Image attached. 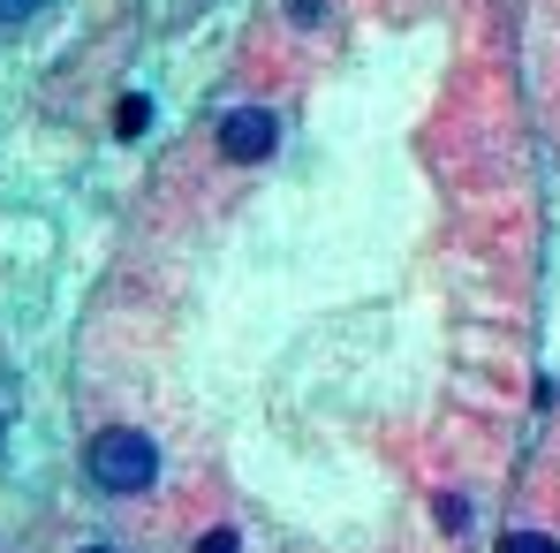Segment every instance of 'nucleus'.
<instances>
[{
    "instance_id": "1",
    "label": "nucleus",
    "mask_w": 560,
    "mask_h": 553,
    "mask_svg": "<svg viewBox=\"0 0 560 553\" xmlns=\"http://www.w3.org/2000/svg\"><path fill=\"white\" fill-rule=\"evenodd\" d=\"M84 470H92L98 493L129 500V493H144V485L160 477V448H152V433H137V425H106L92 448H84Z\"/></svg>"
},
{
    "instance_id": "2",
    "label": "nucleus",
    "mask_w": 560,
    "mask_h": 553,
    "mask_svg": "<svg viewBox=\"0 0 560 553\" xmlns=\"http://www.w3.org/2000/svg\"><path fill=\"white\" fill-rule=\"evenodd\" d=\"M273 145H280V122H273V106H235V114L220 122V160H235V168L266 160Z\"/></svg>"
},
{
    "instance_id": "3",
    "label": "nucleus",
    "mask_w": 560,
    "mask_h": 553,
    "mask_svg": "<svg viewBox=\"0 0 560 553\" xmlns=\"http://www.w3.org/2000/svg\"><path fill=\"white\" fill-rule=\"evenodd\" d=\"M114 122H121V137H137V129L152 122V106H144V99H121V106H114Z\"/></svg>"
},
{
    "instance_id": "4",
    "label": "nucleus",
    "mask_w": 560,
    "mask_h": 553,
    "mask_svg": "<svg viewBox=\"0 0 560 553\" xmlns=\"http://www.w3.org/2000/svg\"><path fill=\"white\" fill-rule=\"evenodd\" d=\"M500 553H560V546H553V539H546V531H515V539H508V546H500Z\"/></svg>"
},
{
    "instance_id": "5",
    "label": "nucleus",
    "mask_w": 560,
    "mask_h": 553,
    "mask_svg": "<svg viewBox=\"0 0 560 553\" xmlns=\"http://www.w3.org/2000/svg\"><path fill=\"white\" fill-rule=\"evenodd\" d=\"M197 553H235V531H212V539H205Z\"/></svg>"
},
{
    "instance_id": "6",
    "label": "nucleus",
    "mask_w": 560,
    "mask_h": 553,
    "mask_svg": "<svg viewBox=\"0 0 560 553\" xmlns=\"http://www.w3.org/2000/svg\"><path fill=\"white\" fill-rule=\"evenodd\" d=\"M38 0H0V23H15V15H31Z\"/></svg>"
},
{
    "instance_id": "7",
    "label": "nucleus",
    "mask_w": 560,
    "mask_h": 553,
    "mask_svg": "<svg viewBox=\"0 0 560 553\" xmlns=\"http://www.w3.org/2000/svg\"><path fill=\"white\" fill-rule=\"evenodd\" d=\"M84 553H114V546H84Z\"/></svg>"
}]
</instances>
